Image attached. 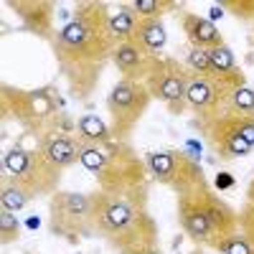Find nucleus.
Masks as SVG:
<instances>
[{"label": "nucleus", "mask_w": 254, "mask_h": 254, "mask_svg": "<svg viewBox=\"0 0 254 254\" xmlns=\"http://www.w3.org/2000/svg\"><path fill=\"white\" fill-rule=\"evenodd\" d=\"M112 8L99 0L76 3L71 18L56 31L51 51L66 92L74 102H89L99 87V79L112 64L117 41L110 31Z\"/></svg>", "instance_id": "f257e3e1"}, {"label": "nucleus", "mask_w": 254, "mask_h": 254, "mask_svg": "<svg viewBox=\"0 0 254 254\" xmlns=\"http://www.w3.org/2000/svg\"><path fill=\"white\" fill-rule=\"evenodd\" d=\"M92 229L94 239H102L115 252L160 247L158 221L150 214V190L125 196L92 190Z\"/></svg>", "instance_id": "f03ea898"}, {"label": "nucleus", "mask_w": 254, "mask_h": 254, "mask_svg": "<svg viewBox=\"0 0 254 254\" xmlns=\"http://www.w3.org/2000/svg\"><path fill=\"white\" fill-rule=\"evenodd\" d=\"M79 163L97 181V190L112 196L150 190V173L145 158L135 153L130 142L112 140L110 145H84Z\"/></svg>", "instance_id": "7ed1b4c3"}, {"label": "nucleus", "mask_w": 254, "mask_h": 254, "mask_svg": "<svg viewBox=\"0 0 254 254\" xmlns=\"http://www.w3.org/2000/svg\"><path fill=\"white\" fill-rule=\"evenodd\" d=\"M0 112H3V122H15L26 135L36 137V142L51 132H59L64 117V107L54 84L20 89L3 81L0 84Z\"/></svg>", "instance_id": "20e7f679"}, {"label": "nucleus", "mask_w": 254, "mask_h": 254, "mask_svg": "<svg viewBox=\"0 0 254 254\" xmlns=\"http://www.w3.org/2000/svg\"><path fill=\"white\" fill-rule=\"evenodd\" d=\"M0 178L18 186L31 201L51 198L56 190H61L64 171L56 168L38 147H5L0 155Z\"/></svg>", "instance_id": "39448f33"}, {"label": "nucleus", "mask_w": 254, "mask_h": 254, "mask_svg": "<svg viewBox=\"0 0 254 254\" xmlns=\"http://www.w3.org/2000/svg\"><path fill=\"white\" fill-rule=\"evenodd\" d=\"M190 127L201 132L203 142L221 160H239L254 153V120L226 110L211 120H190Z\"/></svg>", "instance_id": "423d86ee"}, {"label": "nucleus", "mask_w": 254, "mask_h": 254, "mask_svg": "<svg viewBox=\"0 0 254 254\" xmlns=\"http://www.w3.org/2000/svg\"><path fill=\"white\" fill-rule=\"evenodd\" d=\"M49 231L54 237L79 244L94 239L92 229V193L84 190H56L49 198Z\"/></svg>", "instance_id": "0eeeda50"}, {"label": "nucleus", "mask_w": 254, "mask_h": 254, "mask_svg": "<svg viewBox=\"0 0 254 254\" xmlns=\"http://www.w3.org/2000/svg\"><path fill=\"white\" fill-rule=\"evenodd\" d=\"M150 92L145 89L142 81H130V79H120L107 94V117H110V130L112 137L120 142H130L135 127L140 120L150 110Z\"/></svg>", "instance_id": "6e6552de"}, {"label": "nucleus", "mask_w": 254, "mask_h": 254, "mask_svg": "<svg viewBox=\"0 0 254 254\" xmlns=\"http://www.w3.org/2000/svg\"><path fill=\"white\" fill-rule=\"evenodd\" d=\"M145 165H147V173H150V181L160 183L168 190H173L176 196L188 193V190L201 188L203 183H208L201 163L193 160V155H188L183 150L147 153Z\"/></svg>", "instance_id": "1a4fd4ad"}, {"label": "nucleus", "mask_w": 254, "mask_h": 254, "mask_svg": "<svg viewBox=\"0 0 254 254\" xmlns=\"http://www.w3.org/2000/svg\"><path fill=\"white\" fill-rule=\"evenodd\" d=\"M186 79H188V69L183 66V61L173 56H155L150 74L142 84L155 102H160L173 117H181L183 112H188Z\"/></svg>", "instance_id": "9d476101"}, {"label": "nucleus", "mask_w": 254, "mask_h": 254, "mask_svg": "<svg viewBox=\"0 0 254 254\" xmlns=\"http://www.w3.org/2000/svg\"><path fill=\"white\" fill-rule=\"evenodd\" d=\"M206 186L208 183L188 190V193L176 196V214H178V224L183 229V234L193 244L211 249V244H214V231H211L206 208H203V188Z\"/></svg>", "instance_id": "9b49d317"}, {"label": "nucleus", "mask_w": 254, "mask_h": 254, "mask_svg": "<svg viewBox=\"0 0 254 254\" xmlns=\"http://www.w3.org/2000/svg\"><path fill=\"white\" fill-rule=\"evenodd\" d=\"M229 99H231V94L224 92L219 84L188 71L186 104H188V110L193 112V120H211V117L224 115L229 110Z\"/></svg>", "instance_id": "f8f14e48"}, {"label": "nucleus", "mask_w": 254, "mask_h": 254, "mask_svg": "<svg viewBox=\"0 0 254 254\" xmlns=\"http://www.w3.org/2000/svg\"><path fill=\"white\" fill-rule=\"evenodd\" d=\"M5 8H10L18 15L20 28L26 33L49 41V44L56 38V3H51V0H5Z\"/></svg>", "instance_id": "ddd939ff"}, {"label": "nucleus", "mask_w": 254, "mask_h": 254, "mask_svg": "<svg viewBox=\"0 0 254 254\" xmlns=\"http://www.w3.org/2000/svg\"><path fill=\"white\" fill-rule=\"evenodd\" d=\"M203 208H206L211 231H214V244H211V249L216 252L226 239H231L239 231V208H234L229 201H224L211 183L203 188Z\"/></svg>", "instance_id": "4468645a"}, {"label": "nucleus", "mask_w": 254, "mask_h": 254, "mask_svg": "<svg viewBox=\"0 0 254 254\" xmlns=\"http://www.w3.org/2000/svg\"><path fill=\"white\" fill-rule=\"evenodd\" d=\"M211 81L219 84V87L229 94H234L237 89L247 87V74L242 71V66L234 59V51L229 46H219V49H211Z\"/></svg>", "instance_id": "2eb2a0df"}, {"label": "nucleus", "mask_w": 254, "mask_h": 254, "mask_svg": "<svg viewBox=\"0 0 254 254\" xmlns=\"http://www.w3.org/2000/svg\"><path fill=\"white\" fill-rule=\"evenodd\" d=\"M181 31L188 41V46L193 49H219L226 46V41L221 36V31L216 28L214 20H208L193 10H181Z\"/></svg>", "instance_id": "dca6fc26"}, {"label": "nucleus", "mask_w": 254, "mask_h": 254, "mask_svg": "<svg viewBox=\"0 0 254 254\" xmlns=\"http://www.w3.org/2000/svg\"><path fill=\"white\" fill-rule=\"evenodd\" d=\"M36 147L44 153L56 168L66 171V168L76 165L81 158V140L76 135H64V132H51L46 137H41L36 142Z\"/></svg>", "instance_id": "f3484780"}, {"label": "nucleus", "mask_w": 254, "mask_h": 254, "mask_svg": "<svg viewBox=\"0 0 254 254\" xmlns=\"http://www.w3.org/2000/svg\"><path fill=\"white\" fill-rule=\"evenodd\" d=\"M155 56H147L145 51H140L132 41H125V44L115 46L112 54V66L120 71V79H130V81H145L150 74Z\"/></svg>", "instance_id": "a211bd4d"}, {"label": "nucleus", "mask_w": 254, "mask_h": 254, "mask_svg": "<svg viewBox=\"0 0 254 254\" xmlns=\"http://www.w3.org/2000/svg\"><path fill=\"white\" fill-rule=\"evenodd\" d=\"M219 254H254V203L244 201L239 208V231L231 239H226Z\"/></svg>", "instance_id": "6ab92c4d"}, {"label": "nucleus", "mask_w": 254, "mask_h": 254, "mask_svg": "<svg viewBox=\"0 0 254 254\" xmlns=\"http://www.w3.org/2000/svg\"><path fill=\"white\" fill-rule=\"evenodd\" d=\"M132 44L145 51L147 56H163V49L168 44V31L163 20H140L135 33H132Z\"/></svg>", "instance_id": "aec40b11"}, {"label": "nucleus", "mask_w": 254, "mask_h": 254, "mask_svg": "<svg viewBox=\"0 0 254 254\" xmlns=\"http://www.w3.org/2000/svg\"><path fill=\"white\" fill-rule=\"evenodd\" d=\"M76 137L81 140V145H110L115 140L110 125L92 112H84L76 120Z\"/></svg>", "instance_id": "412c9836"}, {"label": "nucleus", "mask_w": 254, "mask_h": 254, "mask_svg": "<svg viewBox=\"0 0 254 254\" xmlns=\"http://www.w3.org/2000/svg\"><path fill=\"white\" fill-rule=\"evenodd\" d=\"M140 23V18L132 13L130 3H120L117 10L110 15V31L115 36L117 44H125V41H132V33Z\"/></svg>", "instance_id": "4be33fe9"}, {"label": "nucleus", "mask_w": 254, "mask_h": 254, "mask_svg": "<svg viewBox=\"0 0 254 254\" xmlns=\"http://www.w3.org/2000/svg\"><path fill=\"white\" fill-rule=\"evenodd\" d=\"M130 8L140 20H163V15L178 10V3L173 0H132Z\"/></svg>", "instance_id": "5701e85b"}, {"label": "nucleus", "mask_w": 254, "mask_h": 254, "mask_svg": "<svg viewBox=\"0 0 254 254\" xmlns=\"http://www.w3.org/2000/svg\"><path fill=\"white\" fill-rule=\"evenodd\" d=\"M0 203H3V208H10L13 214H15V211H23L31 203V198L18 186H13L10 181L0 178Z\"/></svg>", "instance_id": "b1692460"}, {"label": "nucleus", "mask_w": 254, "mask_h": 254, "mask_svg": "<svg viewBox=\"0 0 254 254\" xmlns=\"http://www.w3.org/2000/svg\"><path fill=\"white\" fill-rule=\"evenodd\" d=\"M183 66L188 71H193L196 76L208 79L211 76V54H208V49H193V46H188L186 59H183Z\"/></svg>", "instance_id": "393cba45"}, {"label": "nucleus", "mask_w": 254, "mask_h": 254, "mask_svg": "<svg viewBox=\"0 0 254 254\" xmlns=\"http://www.w3.org/2000/svg\"><path fill=\"white\" fill-rule=\"evenodd\" d=\"M20 239V221L10 208H0V244L8 247Z\"/></svg>", "instance_id": "a878e982"}, {"label": "nucleus", "mask_w": 254, "mask_h": 254, "mask_svg": "<svg viewBox=\"0 0 254 254\" xmlns=\"http://www.w3.org/2000/svg\"><path fill=\"white\" fill-rule=\"evenodd\" d=\"M229 110L237 112V115H242V117H252V120H254V89L249 87V84L231 94Z\"/></svg>", "instance_id": "bb28decb"}, {"label": "nucleus", "mask_w": 254, "mask_h": 254, "mask_svg": "<svg viewBox=\"0 0 254 254\" xmlns=\"http://www.w3.org/2000/svg\"><path fill=\"white\" fill-rule=\"evenodd\" d=\"M219 5L239 20H254V0H219Z\"/></svg>", "instance_id": "cd10ccee"}, {"label": "nucleus", "mask_w": 254, "mask_h": 254, "mask_svg": "<svg viewBox=\"0 0 254 254\" xmlns=\"http://www.w3.org/2000/svg\"><path fill=\"white\" fill-rule=\"evenodd\" d=\"M244 201H252L254 203V178L249 181V186H247V198Z\"/></svg>", "instance_id": "c85d7f7f"}, {"label": "nucleus", "mask_w": 254, "mask_h": 254, "mask_svg": "<svg viewBox=\"0 0 254 254\" xmlns=\"http://www.w3.org/2000/svg\"><path fill=\"white\" fill-rule=\"evenodd\" d=\"M117 254H145V252H140V249H125V252H117Z\"/></svg>", "instance_id": "c756f323"}, {"label": "nucleus", "mask_w": 254, "mask_h": 254, "mask_svg": "<svg viewBox=\"0 0 254 254\" xmlns=\"http://www.w3.org/2000/svg\"><path fill=\"white\" fill-rule=\"evenodd\" d=\"M145 254H163V252H160V247H155V249H145Z\"/></svg>", "instance_id": "7c9ffc66"}, {"label": "nucleus", "mask_w": 254, "mask_h": 254, "mask_svg": "<svg viewBox=\"0 0 254 254\" xmlns=\"http://www.w3.org/2000/svg\"><path fill=\"white\" fill-rule=\"evenodd\" d=\"M252 36H254V31H252Z\"/></svg>", "instance_id": "2f4dec72"}]
</instances>
